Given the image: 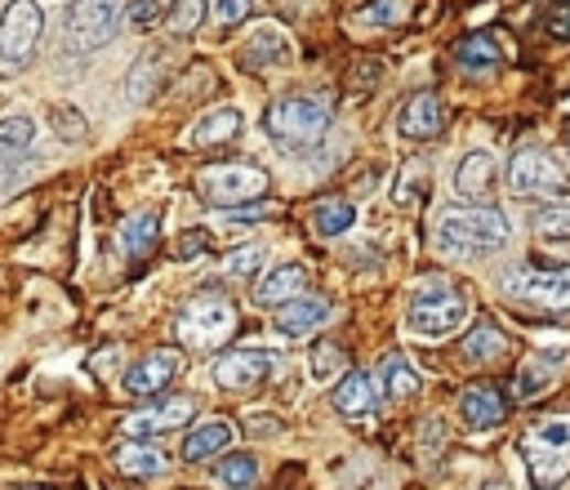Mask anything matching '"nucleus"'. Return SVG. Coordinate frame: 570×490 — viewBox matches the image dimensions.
I'll list each match as a JSON object with an SVG mask.
<instances>
[{"label":"nucleus","mask_w":570,"mask_h":490,"mask_svg":"<svg viewBox=\"0 0 570 490\" xmlns=\"http://www.w3.org/2000/svg\"><path fill=\"white\" fill-rule=\"evenodd\" d=\"M508 219L499 205H464L437 219V251L450 259H482L508 245Z\"/></svg>","instance_id":"f257e3e1"},{"label":"nucleus","mask_w":570,"mask_h":490,"mask_svg":"<svg viewBox=\"0 0 570 490\" xmlns=\"http://www.w3.org/2000/svg\"><path fill=\"white\" fill-rule=\"evenodd\" d=\"M330 120H334V103L325 94H286L264 111V130L272 135L277 148L303 152L325 139Z\"/></svg>","instance_id":"f03ea898"},{"label":"nucleus","mask_w":570,"mask_h":490,"mask_svg":"<svg viewBox=\"0 0 570 490\" xmlns=\"http://www.w3.org/2000/svg\"><path fill=\"white\" fill-rule=\"evenodd\" d=\"M469 321V295L454 286L450 277H428L415 299H410V312H406V326L419 334V339H445Z\"/></svg>","instance_id":"7ed1b4c3"},{"label":"nucleus","mask_w":570,"mask_h":490,"mask_svg":"<svg viewBox=\"0 0 570 490\" xmlns=\"http://www.w3.org/2000/svg\"><path fill=\"white\" fill-rule=\"evenodd\" d=\"M526 472L535 490H552L570 477V415H548L521 437Z\"/></svg>","instance_id":"20e7f679"},{"label":"nucleus","mask_w":570,"mask_h":490,"mask_svg":"<svg viewBox=\"0 0 570 490\" xmlns=\"http://www.w3.org/2000/svg\"><path fill=\"white\" fill-rule=\"evenodd\" d=\"M174 330H179V343H183V348L209 352V348H218V343L233 339V330H237V308H233V299L218 295V290H201L196 299L183 303Z\"/></svg>","instance_id":"39448f33"},{"label":"nucleus","mask_w":570,"mask_h":490,"mask_svg":"<svg viewBox=\"0 0 570 490\" xmlns=\"http://www.w3.org/2000/svg\"><path fill=\"white\" fill-rule=\"evenodd\" d=\"M121 19H126V0H72L63 14L67 50H76V54L103 50L121 32Z\"/></svg>","instance_id":"423d86ee"},{"label":"nucleus","mask_w":570,"mask_h":490,"mask_svg":"<svg viewBox=\"0 0 570 490\" xmlns=\"http://www.w3.org/2000/svg\"><path fill=\"white\" fill-rule=\"evenodd\" d=\"M196 192L209 205H218V210H233V205H246V201H255V196L268 192V170H259L250 161H223V166L201 170Z\"/></svg>","instance_id":"0eeeda50"},{"label":"nucleus","mask_w":570,"mask_h":490,"mask_svg":"<svg viewBox=\"0 0 570 490\" xmlns=\"http://www.w3.org/2000/svg\"><path fill=\"white\" fill-rule=\"evenodd\" d=\"M504 295L548 308V312H570V268H535L517 264L504 273Z\"/></svg>","instance_id":"6e6552de"},{"label":"nucleus","mask_w":570,"mask_h":490,"mask_svg":"<svg viewBox=\"0 0 570 490\" xmlns=\"http://www.w3.org/2000/svg\"><path fill=\"white\" fill-rule=\"evenodd\" d=\"M281 365V356L272 348H233L214 361V384L227 393H241V388H264L272 380V371Z\"/></svg>","instance_id":"1a4fd4ad"},{"label":"nucleus","mask_w":570,"mask_h":490,"mask_svg":"<svg viewBox=\"0 0 570 490\" xmlns=\"http://www.w3.org/2000/svg\"><path fill=\"white\" fill-rule=\"evenodd\" d=\"M41 32H45V14L36 0H10L6 14H0V58L23 63L41 45Z\"/></svg>","instance_id":"9d476101"},{"label":"nucleus","mask_w":570,"mask_h":490,"mask_svg":"<svg viewBox=\"0 0 570 490\" xmlns=\"http://www.w3.org/2000/svg\"><path fill=\"white\" fill-rule=\"evenodd\" d=\"M508 188L517 196H552V192L566 188V170L544 148H521L508 161Z\"/></svg>","instance_id":"9b49d317"},{"label":"nucleus","mask_w":570,"mask_h":490,"mask_svg":"<svg viewBox=\"0 0 570 490\" xmlns=\"http://www.w3.org/2000/svg\"><path fill=\"white\" fill-rule=\"evenodd\" d=\"M179 375H183V352L179 348H157V352H148L130 365L121 384H126L130 397H161Z\"/></svg>","instance_id":"f8f14e48"},{"label":"nucleus","mask_w":570,"mask_h":490,"mask_svg":"<svg viewBox=\"0 0 570 490\" xmlns=\"http://www.w3.org/2000/svg\"><path fill=\"white\" fill-rule=\"evenodd\" d=\"M192 415H196V402L192 397H161L157 406H148V411H139V415L126 419V437L130 441H148V437H161V433L183 428Z\"/></svg>","instance_id":"ddd939ff"},{"label":"nucleus","mask_w":570,"mask_h":490,"mask_svg":"<svg viewBox=\"0 0 570 490\" xmlns=\"http://www.w3.org/2000/svg\"><path fill=\"white\" fill-rule=\"evenodd\" d=\"M445 130V107H441V98L437 94H428V89H419V94H410L406 103H401V111H397V135L401 139H437Z\"/></svg>","instance_id":"4468645a"},{"label":"nucleus","mask_w":570,"mask_h":490,"mask_svg":"<svg viewBox=\"0 0 570 490\" xmlns=\"http://www.w3.org/2000/svg\"><path fill=\"white\" fill-rule=\"evenodd\" d=\"M334 411L344 415V419H353V424H366V419H375V411H379L375 380H370L366 371H348L344 380L334 384Z\"/></svg>","instance_id":"2eb2a0df"},{"label":"nucleus","mask_w":570,"mask_h":490,"mask_svg":"<svg viewBox=\"0 0 570 490\" xmlns=\"http://www.w3.org/2000/svg\"><path fill=\"white\" fill-rule=\"evenodd\" d=\"M460 415H464L469 428H499L508 419V397L495 384H473L460 397Z\"/></svg>","instance_id":"dca6fc26"},{"label":"nucleus","mask_w":570,"mask_h":490,"mask_svg":"<svg viewBox=\"0 0 570 490\" xmlns=\"http://www.w3.org/2000/svg\"><path fill=\"white\" fill-rule=\"evenodd\" d=\"M325 321H330V303L316 299V295H299V299L281 303V312H277V330L286 339H303V334L321 330Z\"/></svg>","instance_id":"f3484780"},{"label":"nucleus","mask_w":570,"mask_h":490,"mask_svg":"<svg viewBox=\"0 0 570 490\" xmlns=\"http://www.w3.org/2000/svg\"><path fill=\"white\" fill-rule=\"evenodd\" d=\"M241 58H246V67H281V63H290V36H286V28L281 23H259L250 32Z\"/></svg>","instance_id":"a211bd4d"},{"label":"nucleus","mask_w":570,"mask_h":490,"mask_svg":"<svg viewBox=\"0 0 570 490\" xmlns=\"http://www.w3.org/2000/svg\"><path fill=\"white\" fill-rule=\"evenodd\" d=\"M495 183V157L491 152H464L460 166H454V192H460L464 201H482Z\"/></svg>","instance_id":"6ab92c4d"},{"label":"nucleus","mask_w":570,"mask_h":490,"mask_svg":"<svg viewBox=\"0 0 570 490\" xmlns=\"http://www.w3.org/2000/svg\"><path fill=\"white\" fill-rule=\"evenodd\" d=\"M384 402H410L415 393H419V371L401 356V352H388L384 361H379V388H375Z\"/></svg>","instance_id":"aec40b11"},{"label":"nucleus","mask_w":570,"mask_h":490,"mask_svg":"<svg viewBox=\"0 0 570 490\" xmlns=\"http://www.w3.org/2000/svg\"><path fill=\"white\" fill-rule=\"evenodd\" d=\"M499 63H504V50H499V41L491 32H473V36L460 41V50H454V67L469 72V76H486Z\"/></svg>","instance_id":"412c9836"},{"label":"nucleus","mask_w":570,"mask_h":490,"mask_svg":"<svg viewBox=\"0 0 570 490\" xmlns=\"http://www.w3.org/2000/svg\"><path fill=\"white\" fill-rule=\"evenodd\" d=\"M227 446H233V424H227V419H205V424H196V428L187 433L183 459H187V464H205V459L223 455Z\"/></svg>","instance_id":"4be33fe9"},{"label":"nucleus","mask_w":570,"mask_h":490,"mask_svg":"<svg viewBox=\"0 0 570 490\" xmlns=\"http://www.w3.org/2000/svg\"><path fill=\"white\" fill-rule=\"evenodd\" d=\"M303 286H308V268H303V264H281V268H272V273L255 286V299H259V303L281 308V303L299 299V295H303Z\"/></svg>","instance_id":"5701e85b"},{"label":"nucleus","mask_w":570,"mask_h":490,"mask_svg":"<svg viewBox=\"0 0 570 490\" xmlns=\"http://www.w3.org/2000/svg\"><path fill=\"white\" fill-rule=\"evenodd\" d=\"M161 241V214L157 210H143V214H130L126 227H121V251L126 259H148Z\"/></svg>","instance_id":"b1692460"},{"label":"nucleus","mask_w":570,"mask_h":490,"mask_svg":"<svg viewBox=\"0 0 570 490\" xmlns=\"http://www.w3.org/2000/svg\"><path fill=\"white\" fill-rule=\"evenodd\" d=\"M237 135H241V111L237 107H218V111L201 116L192 126V143L196 148H223V143H233Z\"/></svg>","instance_id":"393cba45"},{"label":"nucleus","mask_w":570,"mask_h":490,"mask_svg":"<svg viewBox=\"0 0 570 490\" xmlns=\"http://www.w3.org/2000/svg\"><path fill=\"white\" fill-rule=\"evenodd\" d=\"M117 468H121L126 477H161V472L170 468V455L157 450L152 441H126V446L117 450Z\"/></svg>","instance_id":"a878e982"},{"label":"nucleus","mask_w":570,"mask_h":490,"mask_svg":"<svg viewBox=\"0 0 570 490\" xmlns=\"http://www.w3.org/2000/svg\"><path fill=\"white\" fill-rule=\"evenodd\" d=\"M36 143V120L32 116H6L0 120V166L19 161Z\"/></svg>","instance_id":"bb28decb"},{"label":"nucleus","mask_w":570,"mask_h":490,"mask_svg":"<svg viewBox=\"0 0 570 490\" xmlns=\"http://www.w3.org/2000/svg\"><path fill=\"white\" fill-rule=\"evenodd\" d=\"M406 14H410V0H370L348 23H353V32H379V28L406 23Z\"/></svg>","instance_id":"cd10ccee"},{"label":"nucleus","mask_w":570,"mask_h":490,"mask_svg":"<svg viewBox=\"0 0 570 490\" xmlns=\"http://www.w3.org/2000/svg\"><path fill=\"white\" fill-rule=\"evenodd\" d=\"M460 352H464L469 365H486V361H499L508 352V339H504L499 326H477V330H469V339H464Z\"/></svg>","instance_id":"c85d7f7f"},{"label":"nucleus","mask_w":570,"mask_h":490,"mask_svg":"<svg viewBox=\"0 0 570 490\" xmlns=\"http://www.w3.org/2000/svg\"><path fill=\"white\" fill-rule=\"evenodd\" d=\"M214 477L227 490H250L259 481V459L255 455H223L218 468H214Z\"/></svg>","instance_id":"c756f323"},{"label":"nucleus","mask_w":570,"mask_h":490,"mask_svg":"<svg viewBox=\"0 0 570 490\" xmlns=\"http://www.w3.org/2000/svg\"><path fill=\"white\" fill-rule=\"evenodd\" d=\"M308 365H312V380L316 384H334V380L348 375V356H344V348H338V343H316Z\"/></svg>","instance_id":"7c9ffc66"},{"label":"nucleus","mask_w":570,"mask_h":490,"mask_svg":"<svg viewBox=\"0 0 570 490\" xmlns=\"http://www.w3.org/2000/svg\"><path fill=\"white\" fill-rule=\"evenodd\" d=\"M312 223H316V232H321V236H338V232H348V227L357 223V205L330 196V201H321V205H316Z\"/></svg>","instance_id":"2f4dec72"},{"label":"nucleus","mask_w":570,"mask_h":490,"mask_svg":"<svg viewBox=\"0 0 570 490\" xmlns=\"http://www.w3.org/2000/svg\"><path fill=\"white\" fill-rule=\"evenodd\" d=\"M157 85H161V54H143V58L135 63L130 81H126V94H130L135 103H148V98L157 94Z\"/></svg>","instance_id":"473e14b6"},{"label":"nucleus","mask_w":570,"mask_h":490,"mask_svg":"<svg viewBox=\"0 0 570 490\" xmlns=\"http://www.w3.org/2000/svg\"><path fill=\"white\" fill-rule=\"evenodd\" d=\"M552 388V365L544 361V356H530L521 371H517V397L521 402H535V397H544Z\"/></svg>","instance_id":"72a5a7b5"},{"label":"nucleus","mask_w":570,"mask_h":490,"mask_svg":"<svg viewBox=\"0 0 570 490\" xmlns=\"http://www.w3.org/2000/svg\"><path fill=\"white\" fill-rule=\"evenodd\" d=\"M535 232H539V236H570V201L544 205V210L535 214Z\"/></svg>","instance_id":"f704fd0d"},{"label":"nucleus","mask_w":570,"mask_h":490,"mask_svg":"<svg viewBox=\"0 0 570 490\" xmlns=\"http://www.w3.org/2000/svg\"><path fill=\"white\" fill-rule=\"evenodd\" d=\"M201 14H205V0H179L174 14H170V28H174L179 36H192V32L201 28Z\"/></svg>","instance_id":"c9c22d12"},{"label":"nucleus","mask_w":570,"mask_h":490,"mask_svg":"<svg viewBox=\"0 0 570 490\" xmlns=\"http://www.w3.org/2000/svg\"><path fill=\"white\" fill-rule=\"evenodd\" d=\"M250 10H255V0H214V23L218 28H237V23L250 19Z\"/></svg>","instance_id":"e433bc0d"},{"label":"nucleus","mask_w":570,"mask_h":490,"mask_svg":"<svg viewBox=\"0 0 570 490\" xmlns=\"http://www.w3.org/2000/svg\"><path fill=\"white\" fill-rule=\"evenodd\" d=\"M161 14H165V0H135V6H126V19H130L139 32L157 28V23H161Z\"/></svg>","instance_id":"4c0bfd02"},{"label":"nucleus","mask_w":570,"mask_h":490,"mask_svg":"<svg viewBox=\"0 0 570 490\" xmlns=\"http://www.w3.org/2000/svg\"><path fill=\"white\" fill-rule=\"evenodd\" d=\"M259 268H264L259 245H246V251H237L233 259H227V277H259Z\"/></svg>","instance_id":"58836bf2"},{"label":"nucleus","mask_w":570,"mask_h":490,"mask_svg":"<svg viewBox=\"0 0 570 490\" xmlns=\"http://www.w3.org/2000/svg\"><path fill=\"white\" fill-rule=\"evenodd\" d=\"M544 28H548L552 41H570V0H561V6L544 19Z\"/></svg>","instance_id":"ea45409f"},{"label":"nucleus","mask_w":570,"mask_h":490,"mask_svg":"<svg viewBox=\"0 0 570 490\" xmlns=\"http://www.w3.org/2000/svg\"><path fill=\"white\" fill-rule=\"evenodd\" d=\"M209 251V236L196 227V232H183V241H179V259H196V255H205Z\"/></svg>","instance_id":"a19ab883"},{"label":"nucleus","mask_w":570,"mask_h":490,"mask_svg":"<svg viewBox=\"0 0 570 490\" xmlns=\"http://www.w3.org/2000/svg\"><path fill=\"white\" fill-rule=\"evenodd\" d=\"M255 419H259V424H255L259 437H272V433H277V415H255Z\"/></svg>","instance_id":"79ce46f5"},{"label":"nucleus","mask_w":570,"mask_h":490,"mask_svg":"<svg viewBox=\"0 0 570 490\" xmlns=\"http://www.w3.org/2000/svg\"><path fill=\"white\" fill-rule=\"evenodd\" d=\"M482 490H504V486H495V481H491V486H482Z\"/></svg>","instance_id":"37998d69"},{"label":"nucleus","mask_w":570,"mask_h":490,"mask_svg":"<svg viewBox=\"0 0 570 490\" xmlns=\"http://www.w3.org/2000/svg\"><path fill=\"white\" fill-rule=\"evenodd\" d=\"M566 143H570V130H566Z\"/></svg>","instance_id":"c03bdc74"}]
</instances>
